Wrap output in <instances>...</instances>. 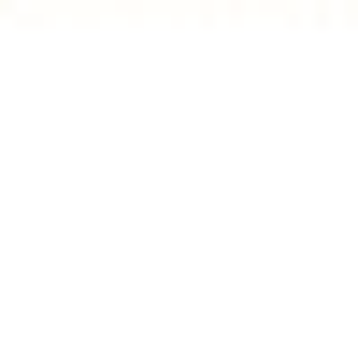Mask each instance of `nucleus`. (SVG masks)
Segmentation results:
<instances>
[]
</instances>
